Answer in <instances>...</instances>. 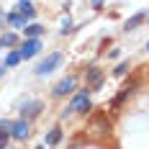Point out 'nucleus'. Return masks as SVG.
Here are the masks:
<instances>
[{
    "label": "nucleus",
    "mask_w": 149,
    "mask_h": 149,
    "mask_svg": "<svg viewBox=\"0 0 149 149\" xmlns=\"http://www.w3.org/2000/svg\"><path fill=\"white\" fill-rule=\"evenodd\" d=\"M67 111L74 113V116H88L90 111H93V100H90V90H77L72 93V98H70V105H67Z\"/></svg>",
    "instance_id": "nucleus-1"
},
{
    "label": "nucleus",
    "mask_w": 149,
    "mask_h": 149,
    "mask_svg": "<svg viewBox=\"0 0 149 149\" xmlns=\"http://www.w3.org/2000/svg\"><path fill=\"white\" fill-rule=\"evenodd\" d=\"M62 62H64V54H62V52H52V54H46L44 59L36 64L33 74H36V77H46V74L54 72L57 67H62Z\"/></svg>",
    "instance_id": "nucleus-2"
},
{
    "label": "nucleus",
    "mask_w": 149,
    "mask_h": 149,
    "mask_svg": "<svg viewBox=\"0 0 149 149\" xmlns=\"http://www.w3.org/2000/svg\"><path fill=\"white\" fill-rule=\"evenodd\" d=\"M41 36H23V41L18 44V52H21V57L23 59H33V57H39L41 54Z\"/></svg>",
    "instance_id": "nucleus-3"
},
{
    "label": "nucleus",
    "mask_w": 149,
    "mask_h": 149,
    "mask_svg": "<svg viewBox=\"0 0 149 149\" xmlns=\"http://www.w3.org/2000/svg\"><path fill=\"white\" fill-rule=\"evenodd\" d=\"M46 111V105H44V100H39V98H26L23 103L18 105V113L23 116V118H39L41 113Z\"/></svg>",
    "instance_id": "nucleus-4"
},
{
    "label": "nucleus",
    "mask_w": 149,
    "mask_h": 149,
    "mask_svg": "<svg viewBox=\"0 0 149 149\" xmlns=\"http://www.w3.org/2000/svg\"><path fill=\"white\" fill-rule=\"evenodd\" d=\"M31 136V118H15L10 121V139L13 141H29Z\"/></svg>",
    "instance_id": "nucleus-5"
},
{
    "label": "nucleus",
    "mask_w": 149,
    "mask_h": 149,
    "mask_svg": "<svg viewBox=\"0 0 149 149\" xmlns=\"http://www.w3.org/2000/svg\"><path fill=\"white\" fill-rule=\"evenodd\" d=\"M74 90H77V74H67V77H62L59 82L52 88V98H67Z\"/></svg>",
    "instance_id": "nucleus-6"
},
{
    "label": "nucleus",
    "mask_w": 149,
    "mask_h": 149,
    "mask_svg": "<svg viewBox=\"0 0 149 149\" xmlns=\"http://www.w3.org/2000/svg\"><path fill=\"white\" fill-rule=\"evenodd\" d=\"M103 80H105V74H103V70L98 64H93V67L85 70V88L90 93H98V90L103 88Z\"/></svg>",
    "instance_id": "nucleus-7"
},
{
    "label": "nucleus",
    "mask_w": 149,
    "mask_h": 149,
    "mask_svg": "<svg viewBox=\"0 0 149 149\" xmlns=\"http://www.w3.org/2000/svg\"><path fill=\"white\" fill-rule=\"evenodd\" d=\"M136 85H139V80L134 77V80H131L129 85H123V88H121V93L116 95V98H113V103H111V111H113V113L118 111V108H121V103H123V100H126V98H129V95H131V93L136 90Z\"/></svg>",
    "instance_id": "nucleus-8"
},
{
    "label": "nucleus",
    "mask_w": 149,
    "mask_h": 149,
    "mask_svg": "<svg viewBox=\"0 0 149 149\" xmlns=\"http://www.w3.org/2000/svg\"><path fill=\"white\" fill-rule=\"evenodd\" d=\"M62 139H64V131H62V126L57 123V126H52L49 134L44 136V147H57V144H62Z\"/></svg>",
    "instance_id": "nucleus-9"
},
{
    "label": "nucleus",
    "mask_w": 149,
    "mask_h": 149,
    "mask_svg": "<svg viewBox=\"0 0 149 149\" xmlns=\"http://www.w3.org/2000/svg\"><path fill=\"white\" fill-rule=\"evenodd\" d=\"M5 18H8V26H10V29H15V31H23V29H26V23H29V21H26V15L21 13V10L5 13Z\"/></svg>",
    "instance_id": "nucleus-10"
},
{
    "label": "nucleus",
    "mask_w": 149,
    "mask_h": 149,
    "mask_svg": "<svg viewBox=\"0 0 149 149\" xmlns=\"http://www.w3.org/2000/svg\"><path fill=\"white\" fill-rule=\"evenodd\" d=\"M144 21H147V13H134L131 18H126V21H123V31H126V33H129V31H136Z\"/></svg>",
    "instance_id": "nucleus-11"
},
{
    "label": "nucleus",
    "mask_w": 149,
    "mask_h": 149,
    "mask_svg": "<svg viewBox=\"0 0 149 149\" xmlns=\"http://www.w3.org/2000/svg\"><path fill=\"white\" fill-rule=\"evenodd\" d=\"M15 8L26 15V21H33V18H36V8H33V3H31V0H18V5H15Z\"/></svg>",
    "instance_id": "nucleus-12"
},
{
    "label": "nucleus",
    "mask_w": 149,
    "mask_h": 149,
    "mask_svg": "<svg viewBox=\"0 0 149 149\" xmlns=\"http://www.w3.org/2000/svg\"><path fill=\"white\" fill-rule=\"evenodd\" d=\"M21 62H23V57H21L18 49H10V52L5 54V67H8V70H10V67H18Z\"/></svg>",
    "instance_id": "nucleus-13"
},
{
    "label": "nucleus",
    "mask_w": 149,
    "mask_h": 149,
    "mask_svg": "<svg viewBox=\"0 0 149 149\" xmlns=\"http://www.w3.org/2000/svg\"><path fill=\"white\" fill-rule=\"evenodd\" d=\"M46 29L41 23H26V29H23V36H44Z\"/></svg>",
    "instance_id": "nucleus-14"
},
{
    "label": "nucleus",
    "mask_w": 149,
    "mask_h": 149,
    "mask_svg": "<svg viewBox=\"0 0 149 149\" xmlns=\"http://www.w3.org/2000/svg\"><path fill=\"white\" fill-rule=\"evenodd\" d=\"M0 39H3V46H18V44H21V39H18V33H15V31H8V33H3Z\"/></svg>",
    "instance_id": "nucleus-15"
},
{
    "label": "nucleus",
    "mask_w": 149,
    "mask_h": 149,
    "mask_svg": "<svg viewBox=\"0 0 149 149\" xmlns=\"http://www.w3.org/2000/svg\"><path fill=\"white\" fill-rule=\"evenodd\" d=\"M129 70H131V62H129V59H123V62H118V64H116L113 74H116V77H123V74H129Z\"/></svg>",
    "instance_id": "nucleus-16"
},
{
    "label": "nucleus",
    "mask_w": 149,
    "mask_h": 149,
    "mask_svg": "<svg viewBox=\"0 0 149 149\" xmlns=\"http://www.w3.org/2000/svg\"><path fill=\"white\" fill-rule=\"evenodd\" d=\"M72 18H70V15H67V18H62V26H59V33L62 36H67V33H72Z\"/></svg>",
    "instance_id": "nucleus-17"
},
{
    "label": "nucleus",
    "mask_w": 149,
    "mask_h": 149,
    "mask_svg": "<svg viewBox=\"0 0 149 149\" xmlns=\"http://www.w3.org/2000/svg\"><path fill=\"white\" fill-rule=\"evenodd\" d=\"M0 134H10V118H0Z\"/></svg>",
    "instance_id": "nucleus-18"
},
{
    "label": "nucleus",
    "mask_w": 149,
    "mask_h": 149,
    "mask_svg": "<svg viewBox=\"0 0 149 149\" xmlns=\"http://www.w3.org/2000/svg\"><path fill=\"white\" fill-rule=\"evenodd\" d=\"M10 144V134H0V149H5Z\"/></svg>",
    "instance_id": "nucleus-19"
},
{
    "label": "nucleus",
    "mask_w": 149,
    "mask_h": 149,
    "mask_svg": "<svg viewBox=\"0 0 149 149\" xmlns=\"http://www.w3.org/2000/svg\"><path fill=\"white\" fill-rule=\"evenodd\" d=\"M90 5H93V10H100L105 5V0H90Z\"/></svg>",
    "instance_id": "nucleus-20"
},
{
    "label": "nucleus",
    "mask_w": 149,
    "mask_h": 149,
    "mask_svg": "<svg viewBox=\"0 0 149 149\" xmlns=\"http://www.w3.org/2000/svg\"><path fill=\"white\" fill-rule=\"evenodd\" d=\"M121 57V49H111V52H108V59H118Z\"/></svg>",
    "instance_id": "nucleus-21"
},
{
    "label": "nucleus",
    "mask_w": 149,
    "mask_h": 149,
    "mask_svg": "<svg viewBox=\"0 0 149 149\" xmlns=\"http://www.w3.org/2000/svg\"><path fill=\"white\" fill-rule=\"evenodd\" d=\"M5 23H8V18H5V10H3V8H0V29H3V26H5Z\"/></svg>",
    "instance_id": "nucleus-22"
},
{
    "label": "nucleus",
    "mask_w": 149,
    "mask_h": 149,
    "mask_svg": "<svg viewBox=\"0 0 149 149\" xmlns=\"http://www.w3.org/2000/svg\"><path fill=\"white\" fill-rule=\"evenodd\" d=\"M5 72H8V67H5V62H3V64H0V80L5 77Z\"/></svg>",
    "instance_id": "nucleus-23"
},
{
    "label": "nucleus",
    "mask_w": 149,
    "mask_h": 149,
    "mask_svg": "<svg viewBox=\"0 0 149 149\" xmlns=\"http://www.w3.org/2000/svg\"><path fill=\"white\" fill-rule=\"evenodd\" d=\"M144 52H147V54H149V41H147V46H144Z\"/></svg>",
    "instance_id": "nucleus-24"
},
{
    "label": "nucleus",
    "mask_w": 149,
    "mask_h": 149,
    "mask_svg": "<svg viewBox=\"0 0 149 149\" xmlns=\"http://www.w3.org/2000/svg\"><path fill=\"white\" fill-rule=\"evenodd\" d=\"M0 49H3V39H0Z\"/></svg>",
    "instance_id": "nucleus-25"
},
{
    "label": "nucleus",
    "mask_w": 149,
    "mask_h": 149,
    "mask_svg": "<svg viewBox=\"0 0 149 149\" xmlns=\"http://www.w3.org/2000/svg\"><path fill=\"white\" fill-rule=\"evenodd\" d=\"M147 21H149V13H147Z\"/></svg>",
    "instance_id": "nucleus-26"
}]
</instances>
